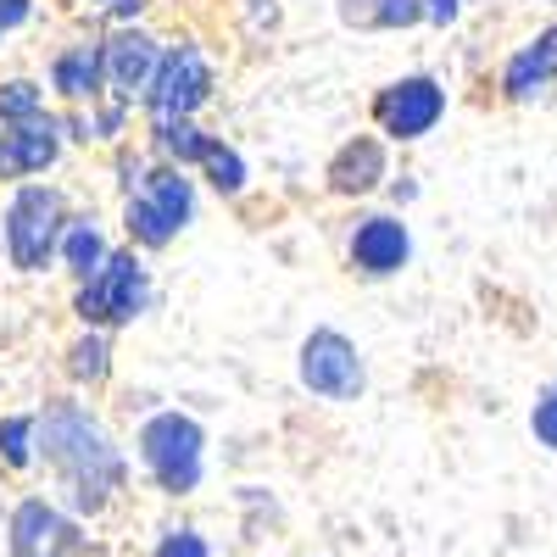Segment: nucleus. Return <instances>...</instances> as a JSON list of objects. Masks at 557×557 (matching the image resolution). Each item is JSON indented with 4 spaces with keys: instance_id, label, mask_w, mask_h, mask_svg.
Instances as JSON below:
<instances>
[{
    "instance_id": "cd10ccee",
    "label": "nucleus",
    "mask_w": 557,
    "mask_h": 557,
    "mask_svg": "<svg viewBox=\"0 0 557 557\" xmlns=\"http://www.w3.org/2000/svg\"><path fill=\"white\" fill-rule=\"evenodd\" d=\"M57 117H62V139H67V151H73V146H78V151L96 146V123H89V107H57Z\"/></svg>"
},
{
    "instance_id": "9d476101",
    "label": "nucleus",
    "mask_w": 557,
    "mask_h": 557,
    "mask_svg": "<svg viewBox=\"0 0 557 557\" xmlns=\"http://www.w3.org/2000/svg\"><path fill=\"white\" fill-rule=\"evenodd\" d=\"M396 146L391 139H380L374 128H357L346 134L341 146L330 151V162H323V196L335 201H351V207H368L374 196H385V184L396 173Z\"/></svg>"
},
{
    "instance_id": "f8f14e48",
    "label": "nucleus",
    "mask_w": 557,
    "mask_h": 557,
    "mask_svg": "<svg viewBox=\"0 0 557 557\" xmlns=\"http://www.w3.org/2000/svg\"><path fill=\"white\" fill-rule=\"evenodd\" d=\"M162 51L168 39L151 28V23H128V28H107L101 34V57H107V96L139 107L146 101V89L162 67Z\"/></svg>"
},
{
    "instance_id": "412c9836",
    "label": "nucleus",
    "mask_w": 557,
    "mask_h": 557,
    "mask_svg": "<svg viewBox=\"0 0 557 557\" xmlns=\"http://www.w3.org/2000/svg\"><path fill=\"white\" fill-rule=\"evenodd\" d=\"M196 178H201V190L207 196H218V201H240L246 190H251V162H246V151L235 146V139H212V151H207V162L196 168Z\"/></svg>"
},
{
    "instance_id": "f704fd0d",
    "label": "nucleus",
    "mask_w": 557,
    "mask_h": 557,
    "mask_svg": "<svg viewBox=\"0 0 557 557\" xmlns=\"http://www.w3.org/2000/svg\"><path fill=\"white\" fill-rule=\"evenodd\" d=\"M552 385H557V380H552Z\"/></svg>"
},
{
    "instance_id": "aec40b11",
    "label": "nucleus",
    "mask_w": 557,
    "mask_h": 557,
    "mask_svg": "<svg viewBox=\"0 0 557 557\" xmlns=\"http://www.w3.org/2000/svg\"><path fill=\"white\" fill-rule=\"evenodd\" d=\"M139 196H151L173 223H178V235H190L196 228V218H201V178L196 173H184V168H168V162H157L151 168V178H146V190Z\"/></svg>"
},
{
    "instance_id": "72a5a7b5",
    "label": "nucleus",
    "mask_w": 557,
    "mask_h": 557,
    "mask_svg": "<svg viewBox=\"0 0 557 557\" xmlns=\"http://www.w3.org/2000/svg\"><path fill=\"white\" fill-rule=\"evenodd\" d=\"M0 45H7V39H0Z\"/></svg>"
},
{
    "instance_id": "6e6552de",
    "label": "nucleus",
    "mask_w": 557,
    "mask_h": 557,
    "mask_svg": "<svg viewBox=\"0 0 557 557\" xmlns=\"http://www.w3.org/2000/svg\"><path fill=\"white\" fill-rule=\"evenodd\" d=\"M341 251H346V273L362 278V285H391L412 268V223L407 212H391V207H357L346 218V235H341Z\"/></svg>"
},
{
    "instance_id": "c756f323",
    "label": "nucleus",
    "mask_w": 557,
    "mask_h": 557,
    "mask_svg": "<svg viewBox=\"0 0 557 557\" xmlns=\"http://www.w3.org/2000/svg\"><path fill=\"white\" fill-rule=\"evenodd\" d=\"M39 23V0H0V39H12Z\"/></svg>"
},
{
    "instance_id": "20e7f679",
    "label": "nucleus",
    "mask_w": 557,
    "mask_h": 557,
    "mask_svg": "<svg viewBox=\"0 0 557 557\" xmlns=\"http://www.w3.org/2000/svg\"><path fill=\"white\" fill-rule=\"evenodd\" d=\"M151 307H157V273H151V257H139L134 246H117L107 268L89 273L67 296V312L78 330H107V335L134 330Z\"/></svg>"
},
{
    "instance_id": "0eeeda50",
    "label": "nucleus",
    "mask_w": 557,
    "mask_h": 557,
    "mask_svg": "<svg viewBox=\"0 0 557 557\" xmlns=\"http://www.w3.org/2000/svg\"><path fill=\"white\" fill-rule=\"evenodd\" d=\"M296 385L312 401H330V407H351L368 396V357L362 346L335 330V323H312L296 346Z\"/></svg>"
},
{
    "instance_id": "423d86ee",
    "label": "nucleus",
    "mask_w": 557,
    "mask_h": 557,
    "mask_svg": "<svg viewBox=\"0 0 557 557\" xmlns=\"http://www.w3.org/2000/svg\"><path fill=\"white\" fill-rule=\"evenodd\" d=\"M218 84L223 78L207 45L196 34H173L146 101H139V117H201L218 101Z\"/></svg>"
},
{
    "instance_id": "c85d7f7f",
    "label": "nucleus",
    "mask_w": 557,
    "mask_h": 557,
    "mask_svg": "<svg viewBox=\"0 0 557 557\" xmlns=\"http://www.w3.org/2000/svg\"><path fill=\"white\" fill-rule=\"evenodd\" d=\"M235 7H240L251 34H278V23H285V7H278V0H235Z\"/></svg>"
},
{
    "instance_id": "bb28decb",
    "label": "nucleus",
    "mask_w": 557,
    "mask_h": 557,
    "mask_svg": "<svg viewBox=\"0 0 557 557\" xmlns=\"http://www.w3.org/2000/svg\"><path fill=\"white\" fill-rule=\"evenodd\" d=\"M530 441L541 451H557V385H541L530 401Z\"/></svg>"
},
{
    "instance_id": "2eb2a0df",
    "label": "nucleus",
    "mask_w": 557,
    "mask_h": 557,
    "mask_svg": "<svg viewBox=\"0 0 557 557\" xmlns=\"http://www.w3.org/2000/svg\"><path fill=\"white\" fill-rule=\"evenodd\" d=\"M212 128L201 117H146V128H139V146L151 151V162H168V168H184L196 173L212 151Z\"/></svg>"
},
{
    "instance_id": "39448f33",
    "label": "nucleus",
    "mask_w": 557,
    "mask_h": 557,
    "mask_svg": "<svg viewBox=\"0 0 557 557\" xmlns=\"http://www.w3.org/2000/svg\"><path fill=\"white\" fill-rule=\"evenodd\" d=\"M446 112H451V89L430 67L396 73L368 96V128H374L380 139H391V146H401V151L424 146V139L446 123Z\"/></svg>"
},
{
    "instance_id": "4468645a",
    "label": "nucleus",
    "mask_w": 557,
    "mask_h": 557,
    "mask_svg": "<svg viewBox=\"0 0 557 557\" xmlns=\"http://www.w3.org/2000/svg\"><path fill=\"white\" fill-rule=\"evenodd\" d=\"M62 157H67V139H62L57 112H45L39 123H23V128H0V190H17V184L57 173Z\"/></svg>"
},
{
    "instance_id": "6ab92c4d",
    "label": "nucleus",
    "mask_w": 557,
    "mask_h": 557,
    "mask_svg": "<svg viewBox=\"0 0 557 557\" xmlns=\"http://www.w3.org/2000/svg\"><path fill=\"white\" fill-rule=\"evenodd\" d=\"M117 240L134 246L139 257H162L178 246V223L151 196H128V201H117Z\"/></svg>"
},
{
    "instance_id": "393cba45",
    "label": "nucleus",
    "mask_w": 557,
    "mask_h": 557,
    "mask_svg": "<svg viewBox=\"0 0 557 557\" xmlns=\"http://www.w3.org/2000/svg\"><path fill=\"white\" fill-rule=\"evenodd\" d=\"M151 151L146 146H134V139H128V146H117L112 151V184H117V201H128V196H139V190H146V178H151Z\"/></svg>"
},
{
    "instance_id": "dca6fc26",
    "label": "nucleus",
    "mask_w": 557,
    "mask_h": 557,
    "mask_svg": "<svg viewBox=\"0 0 557 557\" xmlns=\"http://www.w3.org/2000/svg\"><path fill=\"white\" fill-rule=\"evenodd\" d=\"M117 246H123V240L112 235V223H107L96 207H78L73 223H67V235H62V257H57V268L73 278V285H84L89 273H101V268H107V257H112Z\"/></svg>"
},
{
    "instance_id": "f03ea898",
    "label": "nucleus",
    "mask_w": 557,
    "mask_h": 557,
    "mask_svg": "<svg viewBox=\"0 0 557 557\" xmlns=\"http://www.w3.org/2000/svg\"><path fill=\"white\" fill-rule=\"evenodd\" d=\"M134 462L146 485L168 502H184L207 485V451H212V435L207 424L190 412V407H151L146 418L134 424Z\"/></svg>"
},
{
    "instance_id": "2f4dec72",
    "label": "nucleus",
    "mask_w": 557,
    "mask_h": 557,
    "mask_svg": "<svg viewBox=\"0 0 557 557\" xmlns=\"http://www.w3.org/2000/svg\"><path fill=\"white\" fill-rule=\"evenodd\" d=\"M457 23H462V0H424V28L446 34V28H457Z\"/></svg>"
},
{
    "instance_id": "9b49d317",
    "label": "nucleus",
    "mask_w": 557,
    "mask_h": 557,
    "mask_svg": "<svg viewBox=\"0 0 557 557\" xmlns=\"http://www.w3.org/2000/svg\"><path fill=\"white\" fill-rule=\"evenodd\" d=\"M557 96V17L524 34L496 67V101L502 107H541Z\"/></svg>"
},
{
    "instance_id": "f257e3e1",
    "label": "nucleus",
    "mask_w": 557,
    "mask_h": 557,
    "mask_svg": "<svg viewBox=\"0 0 557 557\" xmlns=\"http://www.w3.org/2000/svg\"><path fill=\"white\" fill-rule=\"evenodd\" d=\"M39 469L51 474V485H57L51 496L73 519L96 524L128 491L134 457L123 451L112 424L96 412V401L78 391H62V396L39 401Z\"/></svg>"
},
{
    "instance_id": "f3484780",
    "label": "nucleus",
    "mask_w": 557,
    "mask_h": 557,
    "mask_svg": "<svg viewBox=\"0 0 557 557\" xmlns=\"http://www.w3.org/2000/svg\"><path fill=\"white\" fill-rule=\"evenodd\" d=\"M117 374V335L107 330H73V341L62 346V380L78 396H101Z\"/></svg>"
},
{
    "instance_id": "b1692460",
    "label": "nucleus",
    "mask_w": 557,
    "mask_h": 557,
    "mask_svg": "<svg viewBox=\"0 0 557 557\" xmlns=\"http://www.w3.org/2000/svg\"><path fill=\"white\" fill-rule=\"evenodd\" d=\"M134 112H139V107H128V101H117V96H101L96 107H89V123H96V146H107V151L128 146Z\"/></svg>"
},
{
    "instance_id": "ddd939ff",
    "label": "nucleus",
    "mask_w": 557,
    "mask_h": 557,
    "mask_svg": "<svg viewBox=\"0 0 557 557\" xmlns=\"http://www.w3.org/2000/svg\"><path fill=\"white\" fill-rule=\"evenodd\" d=\"M45 89L57 107H96L107 96V57H101V34H73L45 57Z\"/></svg>"
},
{
    "instance_id": "4be33fe9",
    "label": "nucleus",
    "mask_w": 557,
    "mask_h": 557,
    "mask_svg": "<svg viewBox=\"0 0 557 557\" xmlns=\"http://www.w3.org/2000/svg\"><path fill=\"white\" fill-rule=\"evenodd\" d=\"M0 469L7 474H34L39 469V407L0 412Z\"/></svg>"
},
{
    "instance_id": "7c9ffc66",
    "label": "nucleus",
    "mask_w": 557,
    "mask_h": 557,
    "mask_svg": "<svg viewBox=\"0 0 557 557\" xmlns=\"http://www.w3.org/2000/svg\"><path fill=\"white\" fill-rule=\"evenodd\" d=\"M418 196H424V184H418V173H412V168L391 173V184H385V207H391V212H407Z\"/></svg>"
},
{
    "instance_id": "7ed1b4c3",
    "label": "nucleus",
    "mask_w": 557,
    "mask_h": 557,
    "mask_svg": "<svg viewBox=\"0 0 557 557\" xmlns=\"http://www.w3.org/2000/svg\"><path fill=\"white\" fill-rule=\"evenodd\" d=\"M73 196L51 178H34V184H17L0 201V257H7L12 273L23 278H39V273H57V257H62V235L73 223Z\"/></svg>"
},
{
    "instance_id": "a878e982",
    "label": "nucleus",
    "mask_w": 557,
    "mask_h": 557,
    "mask_svg": "<svg viewBox=\"0 0 557 557\" xmlns=\"http://www.w3.org/2000/svg\"><path fill=\"white\" fill-rule=\"evenodd\" d=\"M151 557H212V541L196 524H162L151 541Z\"/></svg>"
},
{
    "instance_id": "a211bd4d",
    "label": "nucleus",
    "mask_w": 557,
    "mask_h": 557,
    "mask_svg": "<svg viewBox=\"0 0 557 557\" xmlns=\"http://www.w3.org/2000/svg\"><path fill=\"white\" fill-rule=\"evenodd\" d=\"M346 34H412L424 28V0H335Z\"/></svg>"
},
{
    "instance_id": "1a4fd4ad",
    "label": "nucleus",
    "mask_w": 557,
    "mask_h": 557,
    "mask_svg": "<svg viewBox=\"0 0 557 557\" xmlns=\"http://www.w3.org/2000/svg\"><path fill=\"white\" fill-rule=\"evenodd\" d=\"M7 557H101V541L51 491H28L7 513Z\"/></svg>"
},
{
    "instance_id": "473e14b6",
    "label": "nucleus",
    "mask_w": 557,
    "mask_h": 557,
    "mask_svg": "<svg viewBox=\"0 0 557 557\" xmlns=\"http://www.w3.org/2000/svg\"><path fill=\"white\" fill-rule=\"evenodd\" d=\"M546 7H552V12H557V0H546Z\"/></svg>"
},
{
    "instance_id": "5701e85b",
    "label": "nucleus",
    "mask_w": 557,
    "mask_h": 557,
    "mask_svg": "<svg viewBox=\"0 0 557 557\" xmlns=\"http://www.w3.org/2000/svg\"><path fill=\"white\" fill-rule=\"evenodd\" d=\"M45 112H57L45 78H34V73H0V128L39 123Z\"/></svg>"
}]
</instances>
